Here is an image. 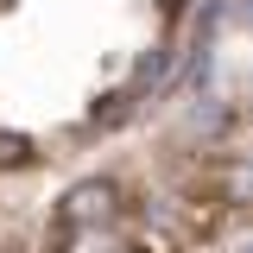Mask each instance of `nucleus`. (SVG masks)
I'll return each mask as SVG.
<instances>
[{
    "instance_id": "3",
    "label": "nucleus",
    "mask_w": 253,
    "mask_h": 253,
    "mask_svg": "<svg viewBox=\"0 0 253 253\" xmlns=\"http://www.w3.org/2000/svg\"><path fill=\"white\" fill-rule=\"evenodd\" d=\"M165 6H171V13H177V6H184V0H165Z\"/></svg>"
},
{
    "instance_id": "2",
    "label": "nucleus",
    "mask_w": 253,
    "mask_h": 253,
    "mask_svg": "<svg viewBox=\"0 0 253 253\" xmlns=\"http://www.w3.org/2000/svg\"><path fill=\"white\" fill-rule=\"evenodd\" d=\"M19 165H32V139L26 133H0V171H19Z\"/></svg>"
},
{
    "instance_id": "1",
    "label": "nucleus",
    "mask_w": 253,
    "mask_h": 253,
    "mask_svg": "<svg viewBox=\"0 0 253 253\" xmlns=\"http://www.w3.org/2000/svg\"><path fill=\"white\" fill-rule=\"evenodd\" d=\"M228 209H234V203H215V196H203V203H190V209H184V228L209 241V234H215L221 221H228Z\"/></svg>"
}]
</instances>
